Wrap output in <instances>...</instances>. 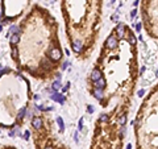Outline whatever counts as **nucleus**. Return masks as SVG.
Segmentation results:
<instances>
[{"label": "nucleus", "mask_w": 158, "mask_h": 149, "mask_svg": "<svg viewBox=\"0 0 158 149\" xmlns=\"http://www.w3.org/2000/svg\"><path fill=\"white\" fill-rule=\"evenodd\" d=\"M57 23L47 11L34 5L11 37L12 57L17 67L34 78L55 74L62 61Z\"/></svg>", "instance_id": "obj_1"}, {"label": "nucleus", "mask_w": 158, "mask_h": 149, "mask_svg": "<svg viewBox=\"0 0 158 149\" xmlns=\"http://www.w3.org/2000/svg\"><path fill=\"white\" fill-rule=\"evenodd\" d=\"M30 90L23 75L4 69L0 71V127L21 124L28 109Z\"/></svg>", "instance_id": "obj_2"}, {"label": "nucleus", "mask_w": 158, "mask_h": 149, "mask_svg": "<svg viewBox=\"0 0 158 149\" xmlns=\"http://www.w3.org/2000/svg\"><path fill=\"white\" fill-rule=\"evenodd\" d=\"M117 44H119V41H117V38H116V36L115 34H112V36H109L107 38V41H105V48H108V49H116L117 48Z\"/></svg>", "instance_id": "obj_3"}, {"label": "nucleus", "mask_w": 158, "mask_h": 149, "mask_svg": "<svg viewBox=\"0 0 158 149\" xmlns=\"http://www.w3.org/2000/svg\"><path fill=\"white\" fill-rule=\"evenodd\" d=\"M101 77H103L101 75V71L96 67V69H94L92 70V73H91V81H92V82H96V81L100 79Z\"/></svg>", "instance_id": "obj_4"}, {"label": "nucleus", "mask_w": 158, "mask_h": 149, "mask_svg": "<svg viewBox=\"0 0 158 149\" xmlns=\"http://www.w3.org/2000/svg\"><path fill=\"white\" fill-rule=\"evenodd\" d=\"M115 32H116V34H117V37H124L125 25H124V24H119L117 27H116V29H115Z\"/></svg>", "instance_id": "obj_5"}, {"label": "nucleus", "mask_w": 158, "mask_h": 149, "mask_svg": "<svg viewBox=\"0 0 158 149\" xmlns=\"http://www.w3.org/2000/svg\"><path fill=\"white\" fill-rule=\"evenodd\" d=\"M129 44H132V45H135L136 44V37L133 36V33L129 34Z\"/></svg>", "instance_id": "obj_6"}, {"label": "nucleus", "mask_w": 158, "mask_h": 149, "mask_svg": "<svg viewBox=\"0 0 158 149\" xmlns=\"http://www.w3.org/2000/svg\"><path fill=\"white\" fill-rule=\"evenodd\" d=\"M119 121H120V124H121V125H124V124H125V121H127V116H125V115H123V116L120 117V119H119Z\"/></svg>", "instance_id": "obj_7"}, {"label": "nucleus", "mask_w": 158, "mask_h": 149, "mask_svg": "<svg viewBox=\"0 0 158 149\" xmlns=\"http://www.w3.org/2000/svg\"><path fill=\"white\" fill-rule=\"evenodd\" d=\"M136 13H137V9H133V11H132V12H131V19H135Z\"/></svg>", "instance_id": "obj_8"}, {"label": "nucleus", "mask_w": 158, "mask_h": 149, "mask_svg": "<svg viewBox=\"0 0 158 149\" xmlns=\"http://www.w3.org/2000/svg\"><path fill=\"white\" fill-rule=\"evenodd\" d=\"M136 29H137V32H140V30H141V23L136 24Z\"/></svg>", "instance_id": "obj_9"}, {"label": "nucleus", "mask_w": 158, "mask_h": 149, "mask_svg": "<svg viewBox=\"0 0 158 149\" xmlns=\"http://www.w3.org/2000/svg\"><path fill=\"white\" fill-rule=\"evenodd\" d=\"M144 94H145V91H144V90H140V91L137 93V95H138V96H141V98H142V96H144Z\"/></svg>", "instance_id": "obj_10"}, {"label": "nucleus", "mask_w": 158, "mask_h": 149, "mask_svg": "<svg viewBox=\"0 0 158 149\" xmlns=\"http://www.w3.org/2000/svg\"><path fill=\"white\" fill-rule=\"evenodd\" d=\"M87 111H88V112H90V113H92V112H94V108H92V106H88Z\"/></svg>", "instance_id": "obj_11"}, {"label": "nucleus", "mask_w": 158, "mask_h": 149, "mask_svg": "<svg viewBox=\"0 0 158 149\" xmlns=\"http://www.w3.org/2000/svg\"><path fill=\"white\" fill-rule=\"evenodd\" d=\"M0 149H15V148H12V146H1Z\"/></svg>", "instance_id": "obj_12"}, {"label": "nucleus", "mask_w": 158, "mask_h": 149, "mask_svg": "<svg viewBox=\"0 0 158 149\" xmlns=\"http://www.w3.org/2000/svg\"><path fill=\"white\" fill-rule=\"evenodd\" d=\"M138 3H140V0H136V1H135V7H137Z\"/></svg>", "instance_id": "obj_13"}, {"label": "nucleus", "mask_w": 158, "mask_h": 149, "mask_svg": "<svg viewBox=\"0 0 158 149\" xmlns=\"http://www.w3.org/2000/svg\"><path fill=\"white\" fill-rule=\"evenodd\" d=\"M132 148V145H131V144H128V145H127V149H131Z\"/></svg>", "instance_id": "obj_14"}, {"label": "nucleus", "mask_w": 158, "mask_h": 149, "mask_svg": "<svg viewBox=\"0 0 158 149\" xmlns=\"http://www.w3.org/2000/svg\"><path fill=\"white\" fill-rule=\"evenodd\" d=\"M113 1H115V0H111V3H113Z\"/></svg>", "instance_id": "obj_15"}]
</instances>
